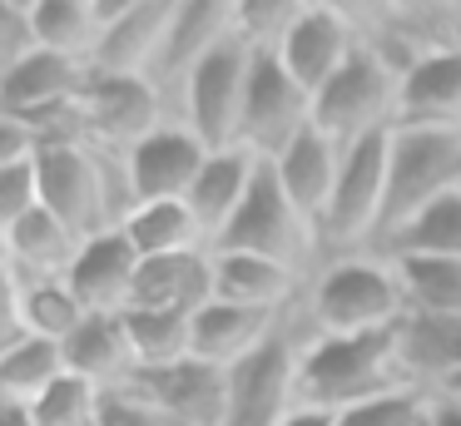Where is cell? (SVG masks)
<instances>
[{"label": "cell", "mask_w": 461, "mask_h": 426, "mask_svg": "<svg viewBox=\"0 0 461 426\" xmlns=\"http://www.w3.org/2000/svg\"><path fill=\"white\" fill-rule=\"evenodd\" d=\"M303 317L318 337H362L402 327L407 293L397 263L382 253H348L322 263L303 287Z\"/></svg>", "instance_id": "obj_1"}, {"label": "cell", "mask_w": 461, "mask_h": 426, "mask_svg": "<svg viewBox=\"0 0 461 426\" xmlns=\"http://www.w3.org/2000/svg\"><path fill=\"white\" fill-rule=\"evenodd\" d=\"M411 386L402 376L397 357V327L392 332H362V337H318L298 342V406L312 412H348L357 402Z\"/></svg>", "instance_id": "obj_2"}, {"label": "cell", "mask_w": 461, "mask_h": 426, "mask_svg": "<svg viewBox=\"0 0 461 426\" xmlns=\"http://www.w3.org/2000/svg\"><path fill=\"white\" fill-rule=\"evenodd\" d=\"M461 194V129H392L387 149V218L377 253L431 204Z\"/></svg>", "instance_id": "obj_3"}, {"label": "cell", "mask_w": 461, "mask_h": 426, "mask_svg": "<svg viewBox=\"0 0 461 426\" xmlns=\"http://www.w3.org/2000/svg\"><path fill=\"white\" fill-rule=\"evenodd\" d=\"M213 248H223V253L268 258V263L298 273L303 283L322 267L318 263V258H322V233L298 213V204L283 194L278 174H273L268 164L258 168V178H253L243 208L233 213V223L219 233V243H213Z\"/></svg>", "instance_id": "obj_4"}, {"label": "cell", "mask_w": 461, "mask_h": 426, "mask_svg": "<svg viewBox=\"0 0 461 426\" xmlns=\"http://www.w3.org/2000/svg\"><path fill=\"white\" fill-rule=\"evenodd\" d=\"M397 99H402V75L367 45L312 95V129L328 134L338 149L362 144L372 134L397 129Z\"/></svg>", "instance_id": "obj_5"}, {"label": "cell", "mask_w": 461, "mask_h": 426, "mask_svg": "<svg viewBox=\"0 0 461 426\" xmlns=\"http://www.w3.org/2000/svg\"><path fill=\"white\" fill-rule=\"evenodd\" d=\"M308 129H312V95L278 65V55H253L243 119H239V149L273 164Z\"/></svg>", "instance_id": "obj_6"}, {"label": "cell", "mask_w": 461, "mask_h": 426, "mask_svg": "<svg viewBox=\"0 0 461 426\" xmlns=\"http://www.w3.org/2000/svg\"><path fill=\"white\" fill-rule=\"evenodd\" d=\"M249 69H253V50L233 35V40H223V45L189 75V85H184L179 119L209 149L239 144V119H243V95H249Z\"/></svg>", "instance_id": "obj_7"}, {"label": "cell", "mask_w": 461, "mask_h": 426, "mask_svg": "<svg viewBox=\"0 0 461 426\" xmlns=\"http://www.w3.org/2000/svg\"><path fill=\"white\" fill-rule=\"evenodd\" d=\"M169 99L159 95L149 75H95L85 89V129L90 149L100 154H130L140 139H149L159 124H169Z\"/></svg>", "instance_id": "obj_8"}, {"label": "cell", "mask_w": 461, "mask_h": 426, "mask_svg": "<svg viewBox=\"0 0 461 426\" xmlns=\"http://www.w3.org/2000/svg\"><path fill=\"white\" fill-rule=\"evenodd\" d=\"M293 406H298V342L278 332L263 352L229 372L223 426H283Z\"/></svg>", "instance_id": "obj_9"}, {"label": "cell", "mask_w": 461, "mask_h": 426, "mask_svg": "<svg viewBox=\"0 0 461 426\" xmlns=\"http://www.w3.org/2000/svg\"><path fill=\"white\" fill-rule=\"evenodd\" d=\"M357 50H362V30H357V20H352L348 5L308 0L303 15L293 20L288 40L278 45V65L288 69L308 95H318Z\"/></svg>", "instance_id": "obj_10"}, {"label": "cell", "mask_w": 461, "mask_h": 426, "mask_svg": "<svg viewBox=\"0 0 461 426\" xmlns=\"http://www.w3.org/2000/svg\"><path fill=\"white\" fill-rule=\"evenodd\" d=\"M134 402H144L149 412H159L169 426H223V392H229V372L203 362H174L154 367V372H134L130 386Z\"/></svg>", "instance_id": "obj_11"}, {"label": "cell", "mask_w": 461, "mask_h": 426, "mask_svg": "<svg viewBox=\"0 0 461 426\" xmlns=\"http://www.w3.org/2000/svg\"><path fill=\"white\" fill-rule=\"evenodd\" d=\"M223 40H233V0H179V5H174V25H169V35H164V50L149 69L159 95L179 104L189 75L223 45Z\"/></svg>", "instance_id": "obj_12"}, {"label": "cell", "mask_w": 461, "mask_h": 426, "mask_svg": "<svg viewBox=\"0 0 461 426\" xmlns=\"http://www.w3.org/2000/svg\"><path fill=\"white\" fill-rule=\"evenodd\" d=\"M203 159H209V144L194 134L184 119H169L159 124L149 139L124 154V168H130V188L134 204H159V198H184L199 178Z\"/></svg>", "instance_id": "obj_13"}, {"label": "cell", "mask_w": 461, "mask_h": 426, "mask_svg": "<svg viewBox=\"0 0 461 426\" xmlns=\"http://www.w3.org/2000/svg\"><path fill=\"white\" fill-rule=\"evenodd\" d=\"M140 263L144 258L134 253L124 228H104V233H95L80 243L65 283H70V293L85 303V313H130Z\"/></svg>", "instance_id": "obj_14"}, {"label": "cell", "mask_w": 461, "mask_h": 426, "mask_svg": "<svg viewBox=\"0 0 461 426\" xmlns=\"http://www.w3.org/2000/svg\"><path fill=\"white\" fill-rule=\"evenodd\" d=\"M288 313H263V307H233V303H209L194 313V362L233 372L239 362H249L253 352L273 342L283 332Z\"/></svg>", "instance_id": "obj_15"}, {"label": "cell", "mask_w": 461, "mask_h": 426, "mask_svg": "<svg viewBox=\"0 0 461 426\" xmlns=\"http://www.w3.org/2000/svg\"><path fill=\"white\" fill-rule=\"evenodd\" d=\"M174 5L179 0H130L124 15L100 35L90 69L95 75H149L174 25Z\"/></svg>", "instance_id": "obj_16"}, {"label": "cell", "mask_w": 461, "mask_h": 426, "mask_svg": "<svg viewBox=\"0 0 461 426\" xmlns=\"http://www.w3.org/2000/svg\"><path fill=\"white\" fill-rule=\"evenodd\" d=\"M397 129H461V45L421 55L402 75Z\"/></svg>", "instance_id": "obj_17"}, {"label": "cell", "mask_w": 461, "mask_h": 426, "mask_svg": "<svg viewBox=\"0 0 461 426\" xmlns=\"http://www.w3.org/2000/svg\"><path fill=\"white\" fill-rule=\"evenodd\" d=\"M85 89H90V65L50 55V50H35V55L21 59L11 75H0V114L35 119L55 104L85 99Z\"/></svg>", "instance_id": "obj_18"}, {"label": "cell", "mask_w": 461, "mask_h": 426, "mask_svg": "<svg viewBox=\"0 0 461 426\" xmlns=\"http://www.w3.org/2000/svg\"><path fill=\"white\" fill-rule=\"evenodd\" d=\"M209 297H213V248H194V253L144 258L130 307H140V313H199Z\"/></svg>", "instance_id": "obj_19"}, {"label": "cell", "mask_w": 461, "mask_h": 426, "mask_svg": "<svg viewBox=\"0 0 461 426\" xmlns=\"http://www.w3.org/2000/svg\"><path fill=\"white\" fill-rule=\"evenodd\" d=\"M263 159H253L249 149L229 144V149H209V159H203L199 178H194V188L184 194V204L194 208V218L203 223V233H209V243H219V233L233 223V213L243 208V198H249L253 178H258Z\"/></svg>", "instance_id": "obj_20"}, {"label": "cell", "mask_w": 461, "mask_h": 426, "mask_svg": "<svg viewBox=\"0 0 461 426\" xmlns=\"http://www.w3.org/2000/svg\"><path fill=\"white\" fill-rule=\"evenodd\" d=\"M273 174H278L283 194L298 204V213L308 218L312 228H322V213H328L332 204V188H338V168H342V149L332 144L328 134H318V129H308V134H298L288 149H283L278 159H273Z\"/></svg>", "instance_id": "obj_21"}, {"label": "cell", "mask_w": 461, "mask_h": 426, "mask_svg": "<svg viewBox=\"0 0 461 426\" xmlns=\"http://www.w3.org/2000/svg\"><path fill=\"white\" fill-rule=\"evenodd\" d=\"M60 352H65V372L85 376V382L104 386V392L130 386V376L140 372L130 332H124V313H90Z\"/></svg>", "instance_id": "obj_22"}, {"label": "cell", "mask_w": 461, "mask_h": 426, "mask_svg": "<svg viewBox=\"0 0 461 426\" xmlns=\"http://www.w3.org/2000/svg\"><path fill=\"white\" fill-rule=\"evenodd\" d=\"M303 277L253 253H223L213 248V297L233 307H263V313H293V297L303 293Z\"/></svg>", "instance_id": "obj_23"}, {"label": "cell", "mask_w": 461, "mask_h": 426, "mask_svg": "<svg viewBox=\"0 0 461 426\" xmlns=\"http://www.w3.org/2000/svg\"><path fill=\"white\" fill-rule=\"evenodd\" d=\"M402 376L421 392L461 376V317H407L397 327Z\"/></svg>", "instance_id": "obj_24"}, {"label": "cell", "mask_w": 461, "mask_h": 426, "mask_svg": "<svg viewBox=\"0 0 461 426\" xmlns=\"http://www.w3.org/2000/svg\"><path fill=\"white\" fill-rule=\"evenodd\" d=\"M85 238H75L70 228L60 223L55 213H31L25 223H15L11 233H0V248L11 258V277L21 283H41V277H65L80 253Z\"/></svg>", "instance_id": "obj_25"}, {"label": "cell", "mask_w": 461, "mask_h": 426, "mask_svg": "<svg viewBox=\"0 0 461 426\" xmlns=\"http://www.w3.org/2000/svg\"><path fill=\"white\" fill-rule=\"evenodd\" d=\"M124 238L134 243L140 258H169V253H194V248H213L203 223L184 198H159V204H134L124 218Z\"/></svg>", "instance_id": "obj_26"}, {"label": "cell", "mask_w": 461, "mask_h": 426, "mask_svg": "<svg viewBox=\"0 0 461 426\" xmlns=\"http://www.w3.org/2000/svg\"><path fill=\"white\" fill-rule=\"evenodd\" d=\"M31 25H35V45L41 50L80 59V65L95 59L100 35H104L100 0H31Z\"/></svg>", "instance_id": "obj_27"}, {"label": "cell", "mask_w": 461, "mask_h": 426, "mask_svg": "<svg viewBox=\"0 0 461 426\" xmlns=\"http://www.w3.org/2000/svg\"><path fill=\"white\" fill-rule=\"evenodd\" d=\"M15 297H21V327L25 337H41V342L65 347L75 337V327L85 322V303L70 293L65 277H41V283H21L15 277Z\"/></svg>", "instance_id": "obj_28"}, {"label": "cell", "mask_w": 461, "mask_h": 426, "mask_svg": "<svg viewBox=\"0 0 461 426\" xmlns=\"http://www.w3.org/2000/svg\"><path fill=\"white\" fill-rule=\"evenodd\" d=\"M124 332L134 347V367L154 372V367H174L194 357V313H124Z\"/></svg>", "instance_id": "obj_29"}, {"label": "cell", "mask_w": 461, "mask_h": 426, "mask_svg": "<svg viewBox=\"0 0 461 426\" xmlns=\"http://www.w3.org/2000/svg\"><path fill=\"white\" fill-rule=\"evenodd\" d=\"M392 263L407 293V317H461V263L447 258H392Z\"/></svg>", "instance_id": "obj_30"}, {"label": "cell", "mask_w": 461, "mask_h": 426, "mask_svg": "<svg viewBox=\"0 0 461 426\" xmlns=\"http://www.w3.org/2000/svg\"><path fill=\"white\" fill-rule=\"evenodd\" d=\"M65 376V352L41 337H21L11 352H0V402L35 406Z\"/></svg>", "instance_id": "obj_31"}, {"label": "cell", "mask_w": 461, "mask_h": 426, "mask_svg": "<svg viewBox=\"0 0 461 426\" xmlns=\"http://www.w3.org/2000/svg\"><path fill=\"white\" fill-rule=\"evenodd\" d=\"M387 258H447V263H461V194L431 204L421 218H411L387 248Z\"/></svg>", "instance_id": "obj_32"}, {"label": "cell", "mask_w": 461, "mask_h": 426, "mask_svg": "<svg viewBox=\"0 0 461 426\" xmlns=\"http://www.w3.org/2000/svg\"><path fill=\"white\" fill-rule=\"evenodd\" d=\"M31 416H35V426H110V392L65 372L31 406Z\"/></svg>", "instance_id": "obj_33"}, {"label": "cell", "mask_w": 461, "mask_h": 426, "mask_svg": "<svg viewBox=\"0 0 461 426\" xmlns=\"http://www.w3.org/2000/svg\"><path fill=\"white\" fill-rule=\"evenodd\" d=\"M308 0H233V35L253 50V55H278L288 40L293 20L303 15Z\"/></svg>", "instance_id": "obj_34"}, {"label": "cell", "mask_w": 461, "mask_h": 426, "mask_svg": "<svg viewBox=\"0 0 461 426\" xmlns=\"http://www.w3.org/2000/svg\"><path fill=\"white\" fill-rule=\"evenodd\" d=\"M431 392L421 386H392V392L357 402L348 412H338V426H427Z\"/></svg>", "instance_id": "obj_35"}, {"label": "cell", "mask_w": 461, "mask_h": 426, "mask_svg": "<svg viewBox=\"0 0 461 426\" xmlns=\"http://www.w3.org/2000/svg\"><path fill=\"white\" fill-rule=\"evenodd\" d=\"M41 208H45V198H41V174H35V159L0 168V233H11L15 223H25V218L41 213Z\"/></svg>", "instance_id": "obj_36"}, {"label": "cell", "mask_w": 461, "mask_h": 426, "mask_svg": "<svg viewBox=\"0 0 461 426\" xmlns=\"http://www.w3.org/2000/svg\"><path fill=\"white\" fill-rule=\"evenodd\" d=\"M35 50L41 45H35V25H31V0H0V75H11Z\"/></svg>", "instance_id": "obj_37"}, {"label": "cell", "mask_w": 461, "mask_h": 426, "mask_svg": "<svg viewBox=\"0 0 461 426\" xmlns=\"http://www.w3.org/2000/svg\"><path fill=\"white\" fill-rule=\"evenodd\" d=\"M35 154H41V149H35L31 129H25L15 114H0V168L25 164V159H35Z\"/></svg>", "instance_id": "obj_38"}, {"label": "cell", "mask_w": 461, "mask_h": 426, "mask_svg": "<svg viewBox=\"0 0 461 426\" xmlns=\"http://www.w3.org/2000/svg\"><path fill=\"white\" fill-rule=\"evenodd\" d=\"M21 337H25V327H21V297H15V277H11V283L0 287V352H11Z\"/></svg>", "instance_id": "obj_39"}, {"label": "cell", "mask_w": 461, "mask_h": 426, "mask_svg": "<svg viewBox=\"0 0 461 426\" xmlns=\"http://www.w3.org/2000/svg\"><path fill=\"white\" fill-rule=\"evenodd\" d=\"M427 426H461V402H456V396H437V392H431Z\"/></svg>", "instance_id": "obj_40"}, {"label": "cell", "mask_w": 461, "mask_h": 426, "mask_svg": "<svg viewBox=\"0 0 461 426\" xmlns=\"http://www.w3.org/2000/svg\"><path fill=\"white\" fill-rule=\"evenodd\" d=\"M283 426H338V416H332V412H312V406H293Z\"/></svg>", "instance_id": "obj_41"}, {"label": "cell", "mask_w": 461, "mask_h": 426, "mask_svg": "<svg viewBox=\"0 0 461 426\" xmlns=\"http://www.w3.org/2000/svg\"><path fill=\"white\" fill-rule=\"evenodd\" d=\"M0 426H35V416L21 402H0Z\"/></svg>", "instance_id": "obj_42"}, {"label": "cell", "mask_w": 461, "mask_h": 426, "mask_svg": "<svg viewBox=\"0 0 461 426\" xmlns=\"http://www.w3.org/2000/svg\"><path fill=\"white\" fill-rule=\"evenodd\" d=\"M11 283V258H5V248H0V287Z\"/></svg>", "instance_id": "obj_43"}]
</instances>
